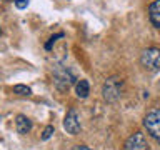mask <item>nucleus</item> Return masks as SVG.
Wrapping results in <instances>:
<instances>
[{
  "label": "nucleus",
  "mask_w": 160,
  "mask_h": 150,
  "mask_svg": "<svg viewBox=\"0 0 160 150\" xmlns=\"http://www.w3.org/2000/svg\"><path fill=\"white\" fill-rule=\"evenodd\" d=\"M122 92H123V80L120 77H108L103 82L102 95H103L105 102L115 103L120 97H122Z\"/></svg>",
  "instance_id": "1"
},
{
  "label": "nucleus",
  "mask_w": 160,
  "mask_h": 150,
  "mask_svg": "<svg viewBox=\"0 0 160 150\" xmlns=\"http://www.w3.org/2000/svg\"><path fill=\"white\" fill-rule=\"evenodd\" d=\"M75 83V75L70 72L68 67L57 65L53 68V85L60 92H67V90Z\"/></svg>",
  "instance_id": "2"
},
{
  "label": "nucleus",
  "mask_w": 160,
  "mask_h": 150,
  "mask_svg": "<svg viewBox=\"0 0 160 150\" xmlns=\"http://www.w3.org/2000/svg\"><path fill=\"white\" fill-rule=\"evenodd\" d=\"M140 65L147 72H160V48L148 47L140 55Z\"/></svg>",
  "instance_id": "3"
},
{
  "label": "nucleus",
  "mask_w": 160,
  "mask_h": 150,
  "mask_svg": "<svg viewBox=\"0 0 160 150\" xmlns=\"http://www.w3.org/2000/svg\"><path fill=\"white\" fill-rule=\"evenodd\" d=\"M143 127L150 137L155 138L160 143V110H152V112H148L145 115Z\"/></svg>",
  "instance_id": "4"
},
{
  "label": "nucleus",
  "mask_w": 160,
  "mask_h": 150,
  "mask_svg": "<svg viewBox=\"0 0 160 150\" xmlns=\"http://www.w3.org/2000/svg\"><path fill=\"white\" fill-rule=\"evenodd\" d=\"M63 128L65 132L70 133V135H78L80 130H82V125H80V117H78V112L75 108H70L67 115L63 118Z\"/></svg>",
  "instance_id": "5"
},
{
  "label": "nucleus",
  "mask_w": 160,
  "mask_h": 150,
  "mask_svg": "<svg viewBox=\"0 0 160 150\" xmlns=\"http://www.w3.org/2000/svg\"><path fill=\"white\" fill-rule=\"evenodd\" d=\"M125 150H148V143H147V138L142 132H135L133 135L125 140Z\"/></svg>",
  "instance_id": "6"
},
{
  "label": "nucleus",
  "mask_w": 160,
  "mask_h": 150,
  "mask_svg": "<svg viewBox=\"0 0 160 150\" xmlns=\"http://www.w3.org/2000/svg\"><path fill=\"white\" fill-rule=\"evenodd\" d=\"M15 128L20 135H27L30 130H32V120L25 115H17L15 118Z\"/></svg>",
  "instance_id": "7"
},
{
  "label": "nucleus",
  "mask_w": 160,
  "mask_h": 150,
  "mask_svg": "<svg viewBox=\"0 0 160 150\" xmlns=\"http://www.w3.org/2000/svg\"><path fill=\"white\" fill-rule=\"evenodd\" d=\"M148 18L157 28H160V0H153L148 5Z\"/></svg>",
  "instance_id": "8"
},
{
  "label": "nucleus",
  "mask_w": 160,
  "mask_h": 150,
  "mask_svg": "<svg viewBox=\"0 0 160 150\" xmlns=\"http://www.w3.org/2000/svg\"><path fill=\"white\" fill-rule=\"evenodd\" d=\"M75 92H77V97L78 98H87L88 93H90V85L85 78L78 80L77 85H75Z\"/></svg>",
  "instance_id": "9"
},
{
  "label": "nucleus",
  "mask_w": 160,
  "mask_h": 150,
  "mask_svg": "<svg viewBox=\"0 0 160 150\" xmlns=\"http://www.w3.org/2000/svg\"><path fill=\"white\" fill-rule=\"evenodd\" d=\"M13 93L20 95V97H28V95L32 93V90H30V87H27V85H15Z\"/></svg>",
  "instance_id": "10"
},
{
  "label": "nucleus",
  "mask_w": 160,
  "mask_h": 150,
  "mask_svg": "<svg viewBox=\"0 0 160 150\" xmlns=\"http://www.w3.org/2000/svg\"><path fill=\"white\" fill-rule=\"evenodd\" d=\"M53 132H55V128H53V125H47V127L43 128V132H42V140H48L50 137L53 135Z\"/></svg>",
  "instance_id": "11"
},
{
  "label": "nucleus",
  "mask_w": 160,
  "mask_h": 150,
  "mask_svg": "<svg viewBox=\"0 0 160 150\" xmlns=\"http://www.w3.org/2000/svg\"><path fill=\"white\" fill-rule=\"evenodd\" d=\"M62 37H63V33H57V35H52V37L48 38V42L45 43V50H50V48H52V45H53L55 42H57V38H62Z\"/></svg>",
  "instance_id": "12"
},
{
  "label": "nucleus",
  "mask_w": 160,
  "mask_h": 150,
  "mask_svg": "<svg viewBox=\"0 0 160 150\" xmlns=\"http://www.w3.org/2000/svg\"><path fill=\"white\" fill-rule=\"evenodd\" d=\"M15 7L20 8V10L27 8L28 7V0H15Z\"/></svg>",
  "instance_id": "13"
},
{
  "label": "nucleus",
  "mask_w": 160,
  "mask_h": 150,
  "mask_svg": "<svg viewBox=\"0 0 160 150\" xmlns=\"http://www.w3.org/2000/svg\"><path fill=\"white\" fill-rule=\"evenodd\" d=\"M73 150H92V148L87 147V145H77V147H75Z\"/></svg>",
  "instance_id": "14"
},
{
  "label": "nucleus",
  "mask_w": 160,
  "mask_h": 150,
  "mask_svg": "<svg viewBox=\"0 0 160 150\" xmlns=\"http://www.w3.org/2000/svg\"><path fill=\"white\" fill-rule=\"evenodd\" d=\"M0 35H2V30H0Z\"/></svg>",
  "instance_id": "15"
},
{
  "label": "nucleus",
  "mask_w": 160,
  "mask_h": 150,
  "mask_svg": "<svg viewBox=\"0 0 160 150\" xmlns=\"http://www.w3.org/2000/svg\"><path fill=\"white\" fill-rule=\"evenodd\" d=\"M5 2H7V0H5Z\"/></svg>",
  "instance_id": "16"
}]
</instances>
